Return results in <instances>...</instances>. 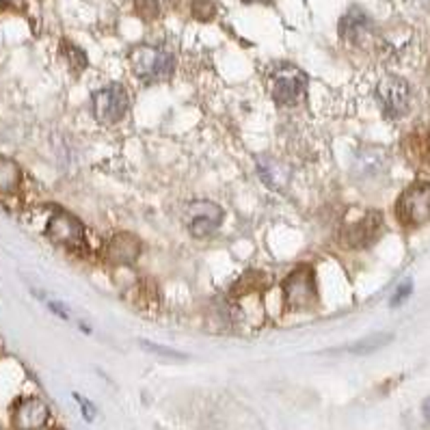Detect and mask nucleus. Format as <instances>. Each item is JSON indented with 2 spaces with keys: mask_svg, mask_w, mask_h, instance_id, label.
<instances>
[{
  "mask_svg": "<svg viewBox=\"0 0 430 430\" xmlns=\"http://www.w3.org/2000/svg\"><path fill=\"white\" fill-rule=\"evenodd\" d=\"M376 97L381 109L389 119H398L409 113L411 106V87L400 76H385L376 87Z\"/></svg>",
  "mask_w": 430,
  "mask_h": 430,
  "instance_id": "6e6552de",
  "label": "nucleus"
},
{
  "mask_svg": "<svg viewBox=\"0 0 430 430\" xmlns=\"http://www.w3.org/2000/svg\"><path fill=\"white\" fill-rule=\"evenodd\" d=\"M143 346H148V350L152 352H160V354H167V357H175V359H182V352H175V350H169V348H162V346H156V344H150V342H143Z\"/></svg>",
  "mask_w": 430,
  "mask_h": 430,
  "instance_id": "4be33fe9",
  "label": "nucleus"
},
{
  "mask_svg": "<svg viewBox=\"0 0 430 430\" xmlns=\"http://www.w3.org/2000/svg\"><path fill=\"white\" fill-rule=\"evenodd\" d=\"M46 236L52 244L65 246L69 251H80L87 244L83 223L74 217V214H69L65 210H56L50 217V221L46 225Z\"/></svg>",
  "mask_w": 430,
  "mask_h": 430,
  "instance_id": "423d86ee",
  "label": "nucleus"
},
{
  "mask_svg": "<svg viewBox=\"0 0 430 430\" xmlns=\"http://www.w3.org/2000/svg\"><path fill=\"white\" fill-rule=\"evenodd\" d=\"M307 91V76L294 65H281L270 71V95L279 106H297Z\"/></svg>",
  "mask_w": 430,
  "mask_h": 430,
  "instance_id": "39448f33",
  "label": "nucleus"
},
{
  "mask_svg": "<svg viewBox=\"0 0 430 430\" xmlns=\"http://www.w3.org/2000/svg\"><path fill=\"white\" fill-rule=\"evenodd\" d=\"M91 111L93 117L104 126L119 124L130 111V95L126 87L121 83H111L97 89L91 95Z\"/></svg>",
  "mask_w": 430,
  "mask_h": 430,
  "instance_id": "f03ea898",
  "label": "nucleus"
},
{
  "mask_svg": "<svg viewBox=\"0 0 430 430\" xmlns=\"http://www.w3.org/2000/svg\"><path fill=\"white\" fill-rule=\"evenodd\" d=\"M50 417L48 405L40 398H22L11 413L16 430H42Z\"/></svg>",
  "mask_w": 430,
  "mask_h": 430,
  "instance_id": "9b49d317",
  "label": "nucleus"
},
{
  "mask_svg": "<svg viewBox=\"0 0 430 430\" xmlns=\"http://www.w3.org/2000/svg\"><path fill=\"white\" fill-rule=\"evenodd\" d=\"M22 184V169L16 160L0 156V195H11Z\"/></svg>",
  "mask_w": 430,
  "mask_h": 430,
  "instance_id": "2eb2a0df",
  "label": "nucleus"
},
{
  "mask_svg": "<svg viewBox=\"0 0 430 430\" xmlns=\"http://www.w3.org/2000/svg\"><path fill=\"white\" fill-rule=\"evenodd\" d=\"M165 3H167L169 7H177V5H180V3H182V0H165Z\"/></svg>",
  "mask_w": 430,
  "mask_h": 430,
  "instance_id": "a878e982",
  "label": "nucleus"
},
{
  "mask_svg": "<svg viewBox=\"0 0 430 430\" xmlns=\"http://www.w3.org/2000/svg\"><path fill=\"white\" fill-rule=\"evenodd\" d=\"M141 240L134 234L119 232L106 244V260L115 266H132L141 258Z\"/></svg>",
  "mask_w": 430,
  "mask_h": 430,
  "instance_id": "f8f14e48",
  "label": "nucleus"
},
{
  "mask_svg": "<svg viewBox=\"0 0 430 430\" xmlns=\"http://www.w3.org/2000/svg\"><path fill=\"white\" fill-rule=\"evenodd\" d=\"M283 301L292 311L309 309L318 303L316 273L311 266H297L283 281Z\"/></svg>",
  "mask_w": 430,
  "mask_h": 430,
  "instance_id": "7ed1b4c3",
  "label": "nucleus"
},
{
  "mask_svg": "<svg viewBox=\"0 0 430 430\" xmlns=\"http://www.w3.org/2000/svg\"><path fill=\"white\" fill-rule=\"evenodd\" d=\"M396 217L407 227H422L430 223V184H411L396 201Z\"/></svg>",
  "mask_w": 430,
  "mask_h": 430,
  "instance_id": "20e7f679",
  "label": "nucleus"
},
{
  "mask_svg": "<svg viewBox=\"0 0 430 430\" xmlns=\"http://www.w3.org/2000/svg\"><path fill=\"white\" fill-rule=\"evenodd\" d=\"M74 398H76V402L80 405V409H83V415H85V419L87 422H93V417H95V413H97V409L85 398V396H78V393H74Z\"/></svg>",
  "mask_w": 430,
  "mask_h": 430,
  "instance_id": "412c9836",
  "label": "nucleus"
},
{
  "mask_svg": "<svg viewBox=\"0 0 430 430\" xmlns=\"http://www.w3.org/2000/svg\"><path fill=\"white\" fill-rule=\"evenodd\" d=\"M411 292H413V281H402L398 288H396V292H393V297H391V307H398V305H402L409 297H411Z\"/></svg>",
  "mask_w": 430,
  "mask_h": 430,
  "instance_id": "aec40b11",
  "label": "nucleus"
},
{
  "mask_svg": "<svg viewBox=\"0 0 430 430\" xmlns=\"http://www.w3.org/2000/svg\"><path fill=\"white\" fill-rule=\"evenodd\" d=\"M381 232H383L381 212H368L357 223L346 225L340 240L346 249H366L381 236Z\"/></svg>",
  "mask_w": 430,
  "mask_h": 430,
  "instance_id": "1a4fd4ad",
  "label": "nucleus"
},
{
  "mask_svg": "<svg viewBox=\"0 0 430 430\" xmlns=\"http://www.w3.org/2000/svg\"><path fill=\"white\" fill-rule=\"evenodd\" d=\"M391 340H393L391 333H372V335L359 340L357 344H352V346H350V352H354V354H368V352H374V350L387 346Z\"/></svg>",
  "mask_w": 430,
  "mask_h": 430,
  "instance_id": "f3484780",
  "label": "nucleus"
},
{
  "mask_svg": "<svg viewBox=\"0 0 430 430\" xmlns=\"http://www.w3.org/2000/svg\"><path fill=\"white\" fill-rule=\"evenodd\" d=\"M134 13L145 20V22H152L160 16V5L156 3V0H136L134 3Z\"/></svg>",
  "mask_w": 430,
  "mask_h": 430,
  "instance_id": "a211bd4d",
  "label": "nucleus"
},
{
  "mask_svg": "<svg viewBox=\"0 0 430 430\" xmlns=\"http://www.w3.org/2000/svg\"><path fill=\"white\" fill-rule=\"evenodd\" d=\"M195 20L199 22H210L214 16H217V5H214V0H195L193 7H191Z\"/></svg>",
  "mask_w": 430,
  "mask_h": 430,
  "instance_id": "6ab92c4d",
  "label": "nucleus"
},
{
  "mask_svg": "<svg viewBox=\"0 0 430 430\" xmlns=\"http://www.w3.org/2000/svg\"><path fill=\"white\" fill-rule=\"evenodd\" d=\"M52 430H63V428H52Z\"/></svg>",
  "mask_w": 430,
  "mask_h": 430,
  "instance_id": "bb28decb",
  "label": "nucleus"
},
{
  "mask_svg": "<svg viewBox=\"0 0 430 430\" xmlns=\"http://www.w3.org/2000/svg\"><path fill=\"white\" fill-rule=\"evenodd\" d=\"M242 3H246V5H268L270 0H242Z\"/></svg>",
  "mask_w": 430,
  "mask_h": 430,
  "instance_id": "393cba45",
  "label": "nucleus"
},
{
  "mask_svg": "<svg viewBox=\"0 0 430 430\" xmlns=\"http://www.w3.org/2000/svg\"><path fill=\"white\" fill-rule=\"evenodd\" d=\"M422 411H424V417H426V422L430 424V398H426V400H424V407H422Z\"/></svg>",
  "mask_w": 430,
  "mask_h": 430,
  "instance_id": "b1692460",
  "label": "nucleus"
},
{
  "mask_svg": "<svg viewBox=\"0 0 430 430\" xmlns=\"http://www.w3.org/2000/svg\"><path fill=\"white\" fill-rule=\"evenodd\" d=\"M50 307L56 311V316H59V318H67V309H65L63 305H59V303H50Z\"/></svg>",
  "mask_w": 430,
  "mask_h": 430,
  "instance_id": "5701e85b",
  "label": "nucleus"
},
{
  "mask_svg": "<svg viewBox=\"0 0 430 430\" xmlns=\"http://www.w3.org/2000/svg\"><path fill=\"white\" fill-rule=\"evenodd\" d=\"M225 212L219 203L214 201H193L186 208L184 221H186V229L193 238H210L214 232H217L223 223Z\"/></svg>",
  "mask_w": 430,
  "mask_h": 430,
  "instance_id": "0eeeda50",
  "label": "nucleus"
},
{
  "mask_svg": "<svg viewBox=\"0 0 430 430\" xmlns=\"http://www.w3.org/2000/svg\"><path fill=\"white\" fill-rule=\"evenodd\" d=\"M132 71L145 83L167 80L175 71V59L169 50L158 46H138L130 52Z\"/></svg>",
  "mask_w": 430,
  "mask_h": 430,
  "instance_id": "f257e3e1",
  "label": "nucleus"
},
{
  "mask_svg": "<svg viewBox=\"0 0 430 430\" xmlns=\"http://www.w3.org/2000/svg\"><path fill=\"white\" fill-rule=\"evenodd\" d=\"M61 54L65 56V61H67L69 69L74 71L76 76H78V74H83V71L87 69V65H89V59H87L85 50H83L80 46H76V44L67 42V40L61 44Z\"/></svg>",
  "mask_w": 430,
  "mask_h": 430,
  "instance_id": "dca6fc26",
  "label": "nucleus"
},
{
  "mask_svg": "<svg viewBox=\"0 0 430 430\" xmlns=\"http://www.w3.org/2000/svg\"><path fill=\"white\" fill-rule=\"evenodd\" d=\"M387 169H389V156L383 148L368 145L354 154L352 173L359 182L378 180V177H383L387 173Z\"/></svg>",
  "mask_w": 430,
  "mask_h": 430,
  "instance_id": "9d476101",
  "label": "nucleus"
},
{
  "mask_svg": "<svg viewBox=\"0 0 430 430\" xmlns=\"http://www.w3.org/2000/svg\"><path fill=\"white\" fill-rule=\"evenodd\" d=\"M258 173L264 180V184L277 193H283L290 186V180H292V169L288 165L266 156L258 158Z\"/></svg>",
  "mask_w": 430,
  "mask_h": 430,
  "instance_id": "4468645a",
  "label": "nucleus"
},
{
  "mask_svg": "<svg viewBox=\"0 0 430 430\" xmlns=\"http://www.w3.org/2000/svg\"><path fill=\"white\" fill-rule=\"evenodd\" d=\"M372 28V20L368 18V13L359 7H352L348 9L342 20H340V37L346 40V42H352V44H359L364 37H368V32Z\"/></svg>",
  "mask_w": 430,
  "mask_h": 430,
  "instance_id": "ddd939ff",
  "label": "nucleus"
}]
</instances>
